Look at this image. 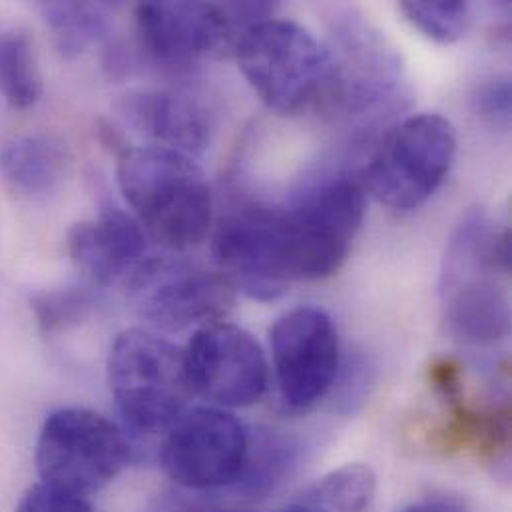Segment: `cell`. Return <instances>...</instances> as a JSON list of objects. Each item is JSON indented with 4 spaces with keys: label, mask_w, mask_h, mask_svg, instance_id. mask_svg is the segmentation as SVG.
<instances>
[{
    "label": "cell",
    "mask_w": 512,
    "mask_h": 512,
    "mask_svg": "<svg viewBox=\"0 0 512 512\" xmlns=\"http://www.w3.org/2000/svg\"><path fill=\"white\" fill-rule=\"evenodd\" d=\"M130 455L124 431L88 409L54 411L36 441L42 483L78 497L110 485L128 467Z\"/></svg>",
    "instance_id": "obj_9"
},
{
    "label": "cell",
    "mask_w": 512,
    "mask_h": 512,
    "mask_svg": "<svg viewBox=\"0 0 512 512\" xmlns=\"http://www.w3.org/2000/svg\"><path fill=\"white\" fill-rule=\"evenodd\" d=\"M192 395L216 407H250L269 385V367L254 335L216 321L200 327L184 351Z\"/></svg>",
    "instance_id": "obj_13"
},
{
    "label": "cell",
    "mask_w": 512,
    "mask_h": 512,
    "mask_svg": "<svg viewBox=\"0 0 512 512\" xmlns=\"http://www.w3.org/2000/svg\"><path fill=\"white\" fill-rule=\"evenodd\" d=\"M16 512H92L84 497L54 489L50 485H36L20 499Z\"/></svg>",
    "instance_id": "obj_23"
},
{
    "label": "cell",
    "mask_w": 512,
    "mask_h": 512,
    "mask_svg": "<svg viewBox=\"0 0 512 512\" xmlns=\"http://www.w3.org/2000/svg\"><path fill=\"white\" fill-rule=\"evenodd\" d=\"M118 186L144 234L160 246L188 250L208 236L214 196L192 158L156 144L124 148Z\"/></svg>",
    "instance_id": "obj_3"
},
{
    "label": "cell",
    "mask_w": 512,
    "mask_h": 512,
    "mask_svg": "<svg viewBox=\"0 0 512 512\" xmlns=\"http://www.w3.org/2000/svg\"><path fill=\"white\" fill-rule=\"evenodd\" d=\"M403 512H463L457 505L447 503V501H425V503H417Z\"/></svg>",
    "instance_id": "obj_24"
},
{
    "label": "cell",
    "mask_w": 512,
    "mask_h": 512,
    "mask_svg": "<svg viewBox=\"0 0 512 512\" xmlns=\"http://www.w3.org/2000/svg\"><path fill=\"white\" fill-rule=\"evenodd\" d=\"M511 271V232L481 208L471 210L449 240L441 299L449 331L467 345H491L509 333V299L501 283Z\"/></svg>",
    "instance_id": "obj_2"
},
{
    "label": "cell",
    "mask_w": 512,
    "mask_h": 512,
    "mask_svg": "<svg viewBox=\"0 0 512 512\" xmlns=\"http://www.w3.org/2000/svg\"><path fill=\"white\" fill-rule=\"evenodd\" d=\"M367 190L355 174L335 172L305 186L287 208L244 204L216 226L212 254L236 289L269 301L291 281L333 275L363 226Z\"/></svg>",
    "instance_id": "obj_1"
},
{
    "label": "cell",
    "mask_w": 512,
    "mask_h": 512,
    "mask_svg": "<svg viewBox=\"0 0 512 512\" xmlns=\"http://www.w3.org/2000/svg\"><path fill=\"white\" fill-rule=\"evenodd\" d=\"M377 477L367 465H345L315 485L295 507L301 512H367Z\"/></svg>",
    "instance_id": "obj_18"
},
{
    "label": "cell",
    "mask_w": 512,
    "mask_h": 512,
    "mask_svg": "<svg viewBox=\"0 0 512 512\" xmlns=\"http://www.w3.org/2000/svg\"><path fill=\"white\" fill-rule=\"evenodd\" d=\"M455 154L457 134L445 116H409L395 124L373 150L363 186L383 206L413 212L441 188Z\"/></svg>",
    "instance_id": "obj_8"
},
{
    "label": "cell",
    "mask_w": 512,
    "mask_h": 512,
    "mask_svg": "<svg viewBox=\"0 0 512 512\" xmlns=\"http://www.w3.org/2000/svg\"><path fill=\"white\" fill-rule=\"evenodd\" d=\"M275 8L273 2H142L136 30L156 64L186 68L204 56L234 54L240 38L273 18Z\"/></svg>",
    "instance_id": "obj_7"
},
{
    "label": "cell",
    "mask_w": 512,
    "mask_h": 512,
    "mask_svg": "<svg viewBox=\"0 0 512 512\" xmlns=\"http://www.w3.org/2000/svg\"><path fill=\"white\" fill-rule=\"evenodd\" d=\"M90 297L82 289H62V291H50L42 293L34 299V309L38 315V321L44 329L52 331L68 321H74L82 317V313L88 309Z\"/></svg>",
    "instance_id": "obj_22"
},
{
    "label": "cell",
    "mask_w": 512,
    "mask_h": 512,
    "mask_svg": "<svg viewBox=\"0 0 512 512\" xmlns=\"http://www.w3.org/2000/svg\"><path fill=\"white\" fill-rule=\"evenodd\" d=\"M234 54L269 110L295 116L321 106L329 86V56L301 24L267 18L240 38Z\"/></svg>",
    "instance_id": "obj_6"
},
{
    "label": "cell",
    "mask_w": 512,
    "mask_h": 512,
    "mask_svg": "<svg viewBox=\"0 0 512 512\" xmlns=\"http://www.w3.org/2000/svg\"><path fill=\"white\" fill-rule=\"evenodd\" d=\"M399 10L419 32L439 44L459 42L473 22L471 4L461 0H405Z\"/></svg>",
    "instance_id": "obj_20"
},
{
    "label": "cell",
    "mask_w": 512,
    "mask_h": 512,
    "mask_svg": "<svg viewBox=\"0 0 512 512\" xmlns=\"http://www.w3.org/2000/svg\"><path fill=\"white\" fill-rule=\"evenodd\" d=\"M134 311L154 329L176 333L220 321L236 301V287L222 271L186 257L144 259L128 277Z\"/></svg>",
    "instance_id": "obj_10"
},
{
    "label": "cell",
    "mask_w": 512,
    "mask_h": 512,
    "mask_svg": "<svg viewBox=\"0 0 512 512\" xmlns=\"http://www.w3.org/2000/svg\"><path fill=\"white\" fill-rule=\"evenodd\" d=\"M252 437L232 413L218 407L188 409L162 445L166 475L184 489L214 491L240 483Z\"/></svg>",
    "instance_id": "obj_11"
},
{
    "label": "cell",
    "mask_w": 512,
    "mask_h": 512,
    "mask_svg": "<svg viewBox=\"0 0 512 512\" xmlns=\"http://www.w3.org/2000/svg\"><path fill=\"white\" fill-rule=\"evenodd\" d=\"M66 244L72 261L94 283L108 287L130 277L144 261L146 234L136 218L112 208L76 224Z\"/></svg>",
    "instance_id": "obj_15"
},
{
    "label": "cell",
    "mask_w": 512,
    "mask_h": 512,
    "mask_svg": "<svg viewBox=\"0 0 512 512\" xmlns=\"http://www.w3.org/2000/svg\"><path fill=\"white\" fill-rule=\"evenodd\" d=\"M0 90L18 110L34 106L42 94L34 42L22 30H10L0 38Z\"/></svg>",
    "instance_id": "obj_19"
},
{
    "label": "cell",
    "mask_w": 512,
    "mask_h": 512,
    "mask_svg": "<svg viewBox=\"0 0 512 512\" xmlns=\"http://www.w3.org/2000/svg\"><path fill=\"white\" fill-rule=\"evenodd\" d=\"M42 16L54 36L58 52L66 58L82 54L98 42L110 26L108 6L92 2H46Z\"/></svg>",
    "instance_id": "obj_17"
},
{
    "label": "cell",
    "mask_w": 512,
    "mask_h": 512,
    "mask_svg": "<svg viewBox=\"0 0 512 512\" xmlns=\"http://www.w3.org/2000/svg\"><path fill=\"white\" fill-rule=\"evenodd\" d=\"M0 170L18 198L44 200L62 184L68 172V156L58 140L44 134H28L4 146Z\"/></svg>",
    "instance_id": "obj_16"
},
{
    "label": "cell",
    "mask_w": 512,
    "mask_h": 512,
    "mask_svg": "<svg viewBox=\"0 0 512 512\" xmlns=\"http://www.w3.org/2000/svg\"><path fill=\"white\" fill-rule=\"evenodd\" d=\"M108 381L124 423L144 435L168 431L192 397L184 351L144 329H126L116 337Z\"/></svg>",
    "instance_id": "obj_4"
},
{
    "label": "cell",
    "mask_w": 512,
    "mask_h": 512,
    "mask_svg": "<svg viewBox=\"0 0 512 512\" xmlns=\"http://www.w3.org/2000/svg\"><path fill=\"white\" fill-rule=\"evenodd\" d=\"M118 112L156 146L188 158L202 154L212 140V114L206 104L186 90H134L120 98Z\"/></svg>",
    "instance_id": "obj_14"
},
{
    "label": "cell",
    "mask_w": 512,
    "mask_h": 512,
    "mask_svg": "<svg viewBox=\"0 0 512 512\" xmlns=\"http://www.w3.org/2000/svg\"><path fill=\"white\" fill-rule=\"evenodd\" d=\"M275 383L291 411L317 405L339 373V335L331 315L315 305L283 313L269 331Z\"/></svg>",
    "instance_id": "obj_12"
},
{
    "label": "cell",
    "mask_w": 512,
    "mask_h": 512,
    "mask_svg": "<svg viewBox=\"0 0 512 512\" xmlns=\"http://www.w3.org/2000/svg\"><path fill=\"white\" fill-rule=\"evenodd\" d=\"M473 112L497 130H509L511 124V80L495 76L475 86L471 94Z\"/></svg>",
    "instance_id": "obj_21"
},
{
    "label": "cell",
    "mask_w": 512,
    "mask_h": 512,
    "mask_svg": "<svg viewBox=\"0 0 512 512\" xmlns=\"http://www.w3.org/2000/svg\"><path fill=\"white\" fill-rule=\"evenodd\" d=\"M329 86L321 108L345 116H381L401 106V52L357 10H335L329 26Z\"/></svg>",
    "instance_id": "obj_5"
}]
</instances>
